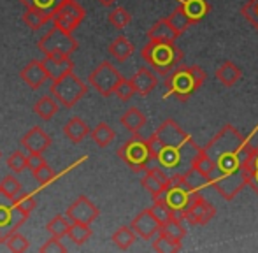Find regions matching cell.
Segmentation results:
<instances>
[{
  "instance_id": "6da1fadb",
  "label": "cell",
  "mask_w": 258,
  "mask_h": 253,
  "mask_svg": "<svg viewBox=\"0 0 258 253\" xmlns=\"http://www.w3.org/2000/svg\"><path fill=\"white\" fill-rule=\"evenodd\" d=\"M255 132L244 137L234 125H225L204 146L214 162L213 186L225 201H234L249 183V158Z\"/></svg>"
},
{
  "instance_id": "7a4b0ae2",
  "label": "cell",
  "mask_w": 258,
  "mask_h": 253,
  "mask_svg": "<svg viewBox=\"0 0 258 253\" xmlns=\"http://www.w3.org/2000/svg\"><path fill=\"white\" fill-rule=\"evenodd\" d=\"M153 160L165 171L186 172L194 164V158L201 151V146L194 137L184 132L176 120L169 118L148 137Z\"/></svg>"
},
{
  "instance_id": "3957f363",
  "label": "cell",
  "mask_w": 258,
  "mask_h": 253,
  "mask_svg": "<svg viewBox=\"0 0 258 253\" xmlns=\"http://www.w3.org/2000/svg\"><path fill=\"white\" fill-rule=\"evenodd\" d=\"M207 72L199 65H183V67H176L165 79V99L167 97H176L181 102H186L199 88L206 83Z\"/></svg>"
},
{
  "instance_id": "277c9868",
  "label": "cell",
  "mask_w": 258,
  "mask_h": 253,
  "mask_svg": "<svg viewBox=\"0 0 258 253\" xmlns=\"http://www.w3.org/2000/svg\"><path fill=\"white\" fill-rule=\"evenodd\" d=\"M141 56L160 76H169L183 60V51L176 42L169 41H150L141 49Z\"/></svg>"
},
{
  "instance_id": "5b68a950",
  "label": "cell",
  "mask_w": 258,
  "mask_h": 253,
  "mask_svg": "<svg viewBox=\"0 0 258 253\" xmlns=\"http://www.w3.org/2000/svg\"><path fill=\"white\" fill-rule=\"evenodd\" d=\"M201 192L191 186V183L186 179L184 172H176V174L170 176V183L165 188V192L156 199H162L177 218L184 220V211H186V208L194 202V199Z\"/></svg>"
},
{
  "instance_id": "8992f818",
  "label": "cell",
  "mask_w": 258,
  "mask_h": 253,
  "mask_svg": "<svg viewBox=\"0 0 258 253\" xmlns=\"http://www.w3.org/2000/svg\"><path fill=\"white\" fill-rule=\"evenodd\" d=\"M49 93L60 102V106L71 109L88 93V85L83 79H79L74 72H69L63 78L51 83Z\"/></svg>"
},
{
  "instance_id": "52a82bcc",
  "label": "cell",
  "mask_w": 258,
  "mask_h": 253,
  "mask_svg": "<svg viewBox=\"0 0 258 253\" xmlns=\"http://www.w3.org/2000/svg\"><path fill=\"white\" fill-rule=\"evenodd\" d=\"M118 157L121 158L134 172L148 171L150 162L153 160V155H151L148 139H143V137H137V136L119 146Z\"/></svg>"
},
{
  "instance_id": "ba28073f",
  "label": "cell",
  "mask_w": 258,
  "mask_h": 253,
  "mask_svg": "<svg viewBox=\"0 0 258 253\" xmlns=\"http://www.w3.org/2000/svg\"><path fill=\"white\" fill-rule=\"evenodd\" d=\"M37 46L46 56H71V53L78 49V41L72 37L71 32H65L53 25L51 30L39 39Z\"/></svg>"
},
{
  "instance_id": "9c48e42d",
  "label": "cell",
  "mask_w": 258,
  "mask_h": 253,
  "mask_svg": "<svg viewBox=\"0 0 258 253\" xmlns=\"http://www.w3.org/2000/svg\"><path fill=\"white\" fill-rule=\"evenodd\" d=\"M121 79H123L121 72L109 62V60H104V62H100L90 72L88 85L93 86L102 97H111L114 95L116 86L119 85Z\"/></svg>"
},
{
  "instance_id": "30bf717a",
  "label": "cell",
  "mask_w": 258,
  "mask_h": 253,
  "mask_svg": "<svg viewBox=\"0 0 258 253\" xmlns=\"http://www.w3.org/2000/svg\"><path fill=\"white\" fill-rule=\"evenodd\" d=\"M28 220L27 215L18 209L14 199H9L0 192V230H2V241L13 232L20 230V227ZM0 241V243H2Z\"/></svg>"
},
{
  "instance_id": "8fae6325",
  "label": "cell",
  "mask_w": 258,
  "mask_h": 253,
  "mask_svg": "<svg viewBox=\"0 0 258 253\" xmlns=\"http://www.w3.org/2000/svg\"><path fill=\"white\" fill-rule=\"evenodd\" d=\"M86 18V11L76 0H63L53 16V25L65 32L76 30Z\"/></svg>"
},
{
  "instance_id": "7c38bea8",
  "label": "cell",
  "mask_w": 258,
  "mask_h": 253,
  "mask_svg": "<svg viewBox=\"0 0 258 253\" xmlns=\"http://www.w3.org/2000/svg\"><path fill=\"white\" fill-rule=\"evenodd\" d=\"M216 216V208L211 204L209 201H206L202 197V194H199L194 199L190 206L184 211V222H188L190 225H207L211 220Z\"/></svg>"
},
{
  "instance_id": "4fadbf2b",
  "label": "cell",
  "mask_w": 258,
  "mask_h": 253,
  "mask_svg": "<svg viewBox=\"0 0 258 253\" xmlns=\"http://www.w3.org/2000/svg\"><path fill=\"white\" fill-rule=\"evenodd\" d=\"M99 215H100V209L86 195L78 197L67 208V216L72 222H78V223H88V225H92L99 218Z\"/></svg>"
},
{
  "instance_id": "5bb4252c",
  "label": "cell",
  "mask_w": 258,
  "mask_h": 253,
  "mask_svg": "<svg viewBox=\"0 0 258 253\" xmlns=\"http://www.w3.org/2000/svg\"><path fill=\"white\" fill-rule=\"evenodd\" d=\"M170 183V176L165 172V169L160 167L158 164L156 165H150L146 171V174L143 176L141 179V185H143L144 190L150 192L151 199H156L165 192V188L169 186Z\"/></svg>"
},
{
  "instance_id": "9a60e30c",
  "label": "cell",
  "mask_w": 258,
  "mask_h": 253,
  "mask_svg": "<svg viewBox=\"0 0 258 253\" xmlns=\"http://www.w3.org/2000/svg\"><path fill=\"white\" fill-rule=\"evenodd\" d=\"M130 227H132V229L136 230L137 236L143 237L144 241L153 239L156 234L162 230V223H160L158 220L155 218V215L151 213L150 208L144 209V211H141L139 215H137L136 218L132 220Z\"/></svg>"
},
{
  "instance_id": "2e32d148",
  "label": "cell",
  "mask_w": 258,
  "mask_h": 253,
  "mask_svg": "<svg viewBox=\"0 0 258 253\" xmlns=\"http://www.w3.org/2000/svg\"><path fill=\"white\" fill-rule=\"evenodd\" d=\"M20 78L23 79L32 90H37V88H41V86H44V83L49 79V74L42 60H32V62H28L21 69Z\"/></svg>"
},
{
  "instance_id": "e0dca14e",
  "label": "cell",
  "mask_w": 258,
  "mask_h": 253,
  "mask_svg": "<svg viewBox=\"0 0 258 253\" xmlns=\"http://www.w3.org/2000/svg\"><path fill=\"white\" fill-rule=\"evenodd\" d=\"M21 146L28 153H44L51 146V137L41 129V126H32L23 137H21Z\"/></svg>"
},
{
  "instance_id": "ac0fdd59",
  "label": "cell",
  "mask_w": 258,
  "mask_h": 253,
  "mask_svg": "<svg viewBox=\"0 0 258 253\" xmlns=\"http://www.w3.org/2000/svg\"><path fill=\"white\" fill-rule=\"evenodd\" d=\"M130 79H132L134 86H136V92L143 97L150 95L156 88V85H158V78H156L155 72L150 67H141Z\"/></svg>"
},
{
  "instance_id": "d6986e66",
  "label": "cell",
  "mask_w": 258,
  "mask_h": 253,
  "mask_svg": "<svg viewBox=\"0 0 258 253\" xmlns=\"http://www.w3.org/2000/svg\"><path fill=\"white\" fill-rule=\"evenodd\" d=\"M42 62L48 69L51 81H56V79L63 78L65 74L74 71V62L71 60V56H46Z\"/></svg>"
},
{
  "instance_id": "ffe728a7",
  "label": "cell",
  "mask_w": 258,
  "mask_h": 253,
  "mask_svg": "<svg viewBox=\"0 0 258 253\" xmlns=\"http://www.w3.org/2000/svg\"><path fill=\"white\" fill-rule=\"evenodd\" d=\"M90 134H92V130H90L88 123L78 116L71 118V120L63 125V136L74 144L81 143V141L85 139V137H88Z\"/></svg>"
},
{
  "instance_id": "44dd1931",
  "label": "cell",
  "mask_w": 258,
  "mask_h": 253,
  "mask_svg": "<svg viewBox=\"0 0 258 253\" xmlns=\"http://www.w3.org/2000/svg\"><path fill=\"white\" fill-rule=\"evenodd\" d=\"M216 78L223 86L232 88V86L237 85V83L241 81L242 71L234 62H230V60H225V62L216 69Z\"/></svg>"
},
{
  "instance_id": "7402d4cb",
  "label": "cell",
  "mask_w": 258,
  "mask_h": 253,
  "mask_svg": "<svg viewBox=\"0 0 258 253\" xmlns=\"http://www.w3.org/2000/svg\"><path fill=\"white\" fill-rule=\"evenodd\" d=\"M146 121H148L146 114H144L139 107H128V109L121 114V118H119V123L125 126L130 134H137L146 125Z\"/></svg>"
},
{
  "instance_id": "603a6c76",
  "label": "cell",
  "mask_w": 258,
  "mask_h": 253,
  "mask_svg": "<svg viewBox=\"0 0 258 253\" xmlns=\"http://www.w3.org/2000/svg\"><path fill=\"white\" fill-rule=\"evenodd\" d=\"M176 2H179V6L186 11L194 23H199L211 13V6L207 0H176Z\"/></svg>"
},
{
  "instance_id": "cb8c5ba5",
  "label": "cell",
  "mask_w": 258,
  "mask_h": 253,
  "mask_svg": "<svg viewBox=\"0 0 258 253\" xmlns=\"http://www.w3.org/2000/svg\"><path fill=\"white\" fill-rule=\"evenodd\" d=\"M134 44L125 37V35H119L114 41L109 44V55L116 60V62H126L130 56L134 55Z\"/></svg>"
},
{
  "instance_id": "d4e9b609",
  "label": "cell",
  "mask_w": 258,
  "mask_h": 253,
  "mask_svg": "<svg viewBox=\"0 0 258 253\" xmlns=\"http://www.w3.org/2000/svg\"><path fill=\"white\" fill-rule=\"evenodd\" d=\"M58 111H60V102L53 95H42L34 106V113L44 121L53 120V116L58 114Z\"/></svg>"
},
{
  "instance_id": "484cf974",
  "label": "cell",
  "mask_w": 258,
  "mask_h": 253,
  "mask_svg": "<svg viewBox=\"0 0 258 253\" xmlns=\"http://www.w3.org/2000/svg\"><path fill=\"white\" fill-rule=\"evenodd\" d=\"M148 37L150 41H169V42H176V39L179 35L174 32V28L170 27V23L167 21V18L158 20L153 27L148 30Z\"/></svg>"
},
{
  "instance_id": "4316f807",
  "label": "cell",
  "mask_w": 258,
  "mask_h": 253,
  "mask_svg": "<svg viewBox=\"0 0 258 253\" xmlns=\"http://www.w3.org/2000/svg\"><path fill=\"white\" fill-rule=\"evenodd\" d=\"M165 18H167V21H169L170 27L174 28V32H176L177 35H183L184 32L188 30V27L195 25L194 21H191V18L186 14V11H184L181 6H177L176 9H174L172 13H170L169 16H165Z\"/></svg>"
},
{
  "instance_id": "83f0119b",
  "label": "cell",
  "mask_w": 258,
  "mask_h": 253,
  "mask_svg": "<svg viewBox=\"0 0 258 253\" xmlns=\"http://www.w3.org/2000/svg\"><path fill=\"white\" fill-rule=\"evenodd\" d=\"M111 239H112V243H114V246L118 248V250L126 251L128 248H132L134 243L137 241V234H136V230H134L132 227L123 225V227H119L114 234H112Z\"/></svg>"
},
{
  "instance_id": "f1b7e54d",
  "label": "cell",
  "mask_w": 258,
  "mask_h": 253,
  "mask_svg": "<svg viewBox=\"0 0 258 253\" xmlns=\"http://www.w3.org/2000/svg\"><path fill=\"white\" fill-rule=\"evenodd\" d=\"M23 4L25 9H30V11H37V13H42L46 16H49L53 20L54 13L56 9L61 6L63 0H20Z\"/></svg>"
},
{
  "instance_id": "f546056e",
  "label": "cell",
  "mask_w": 258,
  "mask_h": 253,
  "mask_svg": "<svg viewBox=\"0 0 258 253\" xmlns=\"http://www.w3.org/2000/svg\"><path fill=\"white\" fill-rule=\"evenodd\" d=\"M90 136H92L93 143H95L99 148H107L109 144L116 139L114 129H112L109 123H105V121H100V123L92 130V134H90Z\"/></svg>"
},
{
  "instance_id": "4dcf8cb0",
  "label": "cell",
  "mask_w": 258,
  "mask_h": 253,
  "mask_svg": "<svg viewBox=\"0 0 258 253\" xmlns=\"http://www.w3.org/2000/svg\"><path fill=\"white\" fill-rule=\"evenodd\" d=\"M191 167H194L195 171L199 172V174H202L204 178L209 179L211 185H213L214 162L211 160V157L207 155V151L204 150V148H201V151L197 153V157L194 158V164H191Z\"/></svg>"
},
{
  "instance_id": "1f68e13d",
  "label": "cell",
  "mask_w": 258,
  "mask_h": 253,
  "mask_svg": "<svg viewBox=\"0 0 258 253\" xmlns=\"http://www.w3.org/2000/svg\"><path fill=\"white\" fill-rule=\"evenodd\" d=\"M93 230L88 223H78V222H72L71 229H69V239L76 244V246H83L85 243H88L90 237H92Z\"/></svg>"
},
{
  "instance_id": "d6a6232c",
  "label": "cell",
  "mask_w": 258,
  "mask_h": 253,
  "mask_svg": "<svg viewBox=\"0 0 258 253\" xmlns=\"http://www.w3.org/2000/svg\"><path fill=\"white\" fill-rule=\"evenodd\" d=\"M181 248H183L181 246V241L172 239L170 236L163 234L162 230L156 234V237L153 241V250L158 253H176V251H181Z\"/></svg>"
},
{
  "instance_id": "836d02e7",
  "label": "cell",
  "mask_w": 258,
  "mask_h": 253,
  "mask_svg": "<svg viewBox=\"0 0 258 253\" xmlns=\"http://www.w3.org/2000/svg\"><path fill=\"white\" fill-rule=\"evenodd\" d=\"M72 220L69 218V216H63V215H56L51 222H48V225H46V230H48L51 236L54 237H63L69 234V229H71L72 225Z\"/></svg>"
},
{
  "instance_id": "e575fe53",
  "label": "cell",
  "mask_w": 258,
  "mask_h": 253,
  "mask_svg": "<svg viewBox=\"0 0 258 253\" xmlns=\"http://www.w3.org/2000/svg\"><path fill=\"white\" fill-rule=\"evenodd\" d=\"M183 222H184L183 218H177V216H174L172 220H169L167 223H163L162 232L167 234V236H170L172 239H176V241H183L184 237H186V227H184Z\"/></svg>"
},
{
  "instance_id": "d590c367",
  "label": "cell",
  "mask_w": 258,
  "mask_h": 253,
  "mask_svg": "<svg viewBox=\"0 0 258 253\" xmlns=\"http://www.w3.org/2000/svg\"><path fill=\"white\" fill-rule=\"evenodd\" d=\"M21 20H23V23L27 25L28 28H32V30H39V28L44 27L48 21H51V18L46 16V14H42V13H37V11L25 9Z\"/></svg>"
},
{
  "instance_id": "8d00e7d4",
  "label": "cell",
  "mask_w": 258,
  "mask_h": 253,
  "mask_svg": "<svg viewBox=\"0 0 258 253\" xmlns=\"http://www.w3.org/2000/svg\"><path fill=\"white\" fill-rule=\"evenodd\" d=\"M2 243L7 246V250H11L14 253H23V251H27L28 248H30V241H28L23 234L18 232V230L11 234V236H7Z\"/></svg>"
},
{
  "instance_id": "74e56055",
  "label": "cell",
  "mask_w": 258,
  "mask_h": 253,
  "mask_svg": "<svg viewBox=\"0 0 258 253\" xmlns=\"http://www.w3.org/2000/svg\"><path fill=\"white\" fill-rule=\"evenodd\" d=\"M7 167L11 169V172L14 174H20L25 169H28V155H25V151L16 150L7 157Z\"/></svg>"
},
{
  "instance_id": "f35d334b",
  "label": "cell",
  "mask_w": 258,
  "mask_h": 253,
  "mask_svg": "<svg viewBox=\"0 0 258 253\" xmlns=\"http://www.w3.org/2000/svg\"><path fill=\"white\" fill-rule=\"evenodd\" d=\"M107 20L112 27L118 28V30H121V28H125L126 25L132 21V14H130L126 9H123V7H114V9L109 13Z\"/></svg>"
},
{
  "instance_id": "ab89813d",
  "label": "cell",
  "mask_w": 258,
  "mask_h": 253,
  "mask_svg": "<svg viewBox=\"0 0 258 253\" xmlns=\"http://www.w3.org/2000/svg\"><path fill=\"white\" fill-rule=\"evenodd\" d=\"M0 192H2L6 197L9 199H16L18 195L21 194V183L16 176L13 174H7L6 178L0 181Z\"/></svg>"
},
{
  "instance_id": "60d3db41",
  "label": "cell",
  "mask_w": 258,
  "mask_h": 253,
  "mask_svg": "<svg viewBox=\"0 0 258 253\" xmlns=\"http://www.w3.org/2000/svg\"><path fill=\"white\" fill-rule=\"evenodd\" d=\"M150 209H151V213L155 215V218L158 220V222L162 223V225H163V223L169 222V220H172L174 216H176L172 211H170L169 206H167L165 202L162 201V199H153V206H151Z\"/></svg>"
},
{
  "instance_id": "b9f144b4",
  "label": "cell",
  "mask_w": 258,
  "mask_h": 253,
  "mask_svg": "<svg viewBox=\"0 0 258 253\" xmlns=\"http://www.w3.org/2000/svg\"><path fill=\"white\" fill-rule=\"evenodd\" d=\"M14 204H16L18 209L27 216H30L32 211L37 208V201H35L32 194H20L16 199H14Z\"/></svg>"
},
{
  "instance_id": "7bdbcfd3",
  "label": "cell",
  "mask_w": 258,
  "mask_h": 253,
  "mask_svg": "<svg viewBox=\"0 0 258 253\" xmlns=\"http://www.w3.org/2000/svg\"><path fill=\"white\" fill-rule=\"evenodd\" d=\"M248 186H251V190L258 195V143L253 146V153L249 158V183Z\"/></svg>"
},
{
  "instance_id": "ee69618b",
  "label": "cell",
  "mask_w": 258,
  "mask_h": 253,
  "mask_svg": "<svg viewBox=\"0 0 258 253\" xmlns=\"http://www.w3.org/2000/svg\"><path fill=\"white\" fill-rule=\"evenodd\" d=\"M241 14L253 28L258 30V0H248V2L241 7Z\"/></svg>"
},
{
  "instance_id": "f6af8a7d",
  "label": "cell",
  "mask_w": 258,
  "mask_h": 253,
  "mask_svg": "<svg viewBox=\"0 0 258 253\" xmlns=\"http://www.w3.org/2000/svg\"><path fill=\"white\" fill-rule=\"evenodd\" d=\"M136 86H134L132 79H125L123 78L121 81H119V85L116 86V92L114 95L118 97L119 100H123V102H126V100H130L134 95H136Z\"/></svg>"
},
{
  "instance_id": "bcb514c9",
  "label": "cell",
  "mask_w": 258,
  "mask_h": 253,
  "mask_svg": "<svg viewBox=\"0 0 258 253\" xmlns=\"http://www.w3.org/2000/svg\"><path fill=\"white\" fill-rule=\"evenodd\" d=\"M32 174H34V178H35V181L39 183V185H48V183H51L53 181V178H54V172H53V169L49 167L48 164H42V165H39L37 169H34L32 171Z\"/></svg>"
},
{
  "instance_id": "7dc6e473",
  "label": "cell",
  "mask_w": 258,
  "mask_h": 253,
  "mask_svg": "<svg viewBox=\"0 0 258 253\" xmlns=\"http://www.w3.org/2000/svg\"><path fill=\"white\" fill-rule=\"evenodd\" d=\"M65 253L67 251V246H65L63 243H61V237H54L51 236V239H48L44 244L41 246V253Z\"/></svg>"
},
{
  "instance_id": "c3c4849f",
  "label": "cell",
  "mask_w": 258,
  "mask_h": 253,
  "mask_svg": "<svg viewBox=\"0 0 258 253\" xmlns=\"http://www.w3.org/2000/svg\"><path fill=\"white\" fill-rule=\"evenodd\" d=\"M44 157H42V153H30L28 155V169L30 171H34V169H37L39 165L44 164Z\"/></svg>"
},
{
  "instance_id": "681fc988",
  "label": "cell",
  "mask_w": 258,
  "mask_h": 253,
  "mask_svg": "<svg viewBox=\"0 0 258 253\" xmlns=\"http://www.w3.org/2000/svg\"><path fill=\"white\" fill-rule=\"evenodd\" d=\"M102 6H105V7H111V6H114L116 4V0H99Z\"/></svg>"
},
{
  "instance_id": "f907efd6",
  "label": "cell",
  "mask_w": 258,
  "mask_h": 253,
  "mask_svg": "<svg viewBox=\"0 0 258 253\" xmlns=\"http://www.w3.org/2000/svg\"><path fill=\"white\" fill-rule=\"evenodd\" d=\"M0 241H2V230H0Z\"/></svg>"
},
{
  "instance_id": "816d5d0a",
  "label": "cell",
  "mask_w": 258,
  "mask_h": 253,
  "mask_svg": "<svg viewBox=\"0 0 258 253\" xmlns=\"http://www.w3.org/2000/svg\"><path fill=\"white\" fill-rule=\"evenodd\" d=\"M0 157H2V153H0Z\"/></svg>"
}]
</instances>
